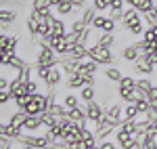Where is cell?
Here are the masks:
<instances>
[{
  "label": "cell",
  "instance_id": "836d02e7",
  "mask_svg": "<svg viewBox=\"0 0 157 149\" xmlns=\"http://www.w3.org/2000/svg\"><path fill=\"white\" fill-rule=\"evenodd\" d=\"M34 69H36V78H40L42 82L48 78V74H50V69L52 67H46V65H34Z\"/></svg>",
  "mask_w": 157,
  "mask_h": 149
},
{
  "label": "cell",
  "instance_id": "f546056e",
  "mask_svg": "<svg viewBox=\"0 0 157 149\" xmlns=\"http://www.w3.org/2000/svg\"><path fill=\"white\" fill-rule=\"evenodd\" d=\"M153 86H155V84H153L149 78H145V76H143V78H136V88H140V90L147 92V95H149V90H151Z\"/></svg>",
  "mask_w": 157,
  "mask_h": 149
},
{
  "label": "cell",
  "instance_id": "f907efd6",
  "mask_svg": "<svg viewBox=\"0 0 157 149\" xmlns=\"http://www.w3.org/2000/svg\"><path fill=\"white\" fill-rule=\"evenodd\" d=\"M149 130H155V132H157V120H153V122H151V128H149Z\"/></svg>",
  "mask_w": 157,
  "mask_h": 149
},
{
  "label": "cell",
  "instance_id": "816d5d0a",
  "mask_svg": "<svg viewBox=\"0 0 157 149\" xmlns=\"http://www.w3.org/2000/svg\"><path fill=\"white\" fill-rule=\"evenodd\" d=\"M13 2H15V4H17L19 9H21V6H25V2H23V0H13Z\"/></svg>",
  "mask_w": 157,
  "mask_h": 149
},
{
  "label": "cell",
  "instance_id": "6da1fadb",
  "mask_svg": "<svg viewBox=\"0 0 157 149\" xmlns=\"http://www.w3.org/2000/svg\"><path fill=\"white\" fill-rule=\"evenodd\" d=\"M88 57L94 59L97 63H101V65H115V57H113V53H111L109 46L92 44V46H88Z\"/></svg>",
  "mask_w": 157,
  "mask_h": 149
},
{
  "label": "cell",
  "instance_id": "277c9868",
  "mask_svg": "<svg viewBox=\"0 0 157 149\" xmlns=\"http://www.w3.org/2000/svg\"><path fill=\"white\" fill-rule=\"evenodd\" d=\"M105 113H107V105L98 103L97 99L90 101V103H86V118H88V122L97 124V122L103 118V116H105Z\"/></svg>",
  "mask_w": 157,
  "mask_h": 149
},
{
  "label": "cell",
  "instance_id": "7c38bea8",
  "mask_svg": "<svg viewBox=\"0 0 157 149\" xmlns=\"http://www.w3.org/2000/svg\"><path fill=\"white\" fill-rule=\"evenodd\" d=\"M17 74H19V72H17ZM17 74L11 78V86H9V92L13 95V99H17V97H21V95H27V90H25V82Z\"/></svg>",
  "mask_w": 157,
  "mask_h": 149
},
{
  "label": "cell",
  "instance_id": "ba28073f",
  "mask_svg": "<svg viewBox=\"0 0 157 149\" xmlns=\"http://www.w3.org/2000/svg\"><path fill=\"white\" fill-rule=\"evenodd\" d=\"M65 57H69V59H75V61L88 59V44H84V42L69 44V49H67V53H65Z\"/></svg>",
  "mask_w": 157,
  "mask_h": 149
},
{
  "label": "cell",
  "instance_id": "f6af8a7d",
  "mask_svg": "<svg viewBox=\"0 0 157 149\" xmlns=\"http://www.w3.org/2000/svg\"><path fill=\"white\" fill-rule=\"evenodd\" d=\"M9 86H11V78L0 74V90H9Z\"/></svg>",
  "mask_w": 157,
  "mask_h": 149
},
{
  "label": "cell",
  "instance_id": "9f6ffc18",
  "mask_svg": "<svg viewBox=\"0 0 157 149\" xmlns=\"http://www.w3.org/2000/svg\"><path fill=\"white\" fill-rule=\"evenodd\" d=\"M155 149H157V147H155Z\"/></svg>",
  "mask_w": 157,
  "mask_h": 149
},
{
  "label": "cell",
  "instance_id": "ee69618b",
  "mask_svg": "<svg viewBox=\"0 0 157 149\" xmlns=\"http://www.w3.org/2000/svg\"><path fill=\"white\" fill-rule=\"evenodd\" d=\"M97 147L98 149H117V143H111L109 139H105V141H101V143H98Z\"/></svg>",
  "mask_w": 157,
  "mask_h": 149
},
{
  "label": "cell",
  "instance_id": "7bdbcfd3",
  "mask_svg": "<svg viewBox=\"0 0 157 149\" xmlns=\"http://www.w3.org/2000/svg\"><path fill=\"white\" fill-rule=\"evenodd\" d=\"M109 17H111L113 21H121V17H124V9H109Z\"/></svg>",
  "mask_w": 157,
  "mask_h": 149
},
{
  "label": "cell",
  "instance_id": "9c48e42d",
  "mask_svg": "<svg viewBox=\"0 0 157 149\" xmlns=\"http://www.w3.org/2000/svg\"><path fill=\"white\" fill-rule=\"evenodd\" d=\"M107 120L109 122H113L115 126L121 124V120H124V103H113V105H109L107 107Z\"/></svg>",
  "mask_w": 157,
  "mask_h": 149
},
{
  "label": "cell",
  "instance_id": "4fadbf2b",
  "mask_svg": "<svg viewBox=\"0 0 157 149\" xmlns=\"http://www.w3.org/2000/svg\"><path fill=\"white\" fill-rule=\"evenodd\" d=\"M98 65H101V63H97L94 59H90V57H88V59H82L80 65H78V74H80V76L97 74V72H98Z\"/></svg>",
  "mask_w": 157,
  "mask_h": 149
},
{
  "label": "cell",
  "instance_id": "bcb514c9",
  "mask_svg": "<svg viewBox=\"0 0 157 149\" xmlns=\"http://www.w3.org/2000/svg\"><path fill=\"white\" fill-rule=\"evenodd\" d=\"M9 38H11V34H4V32H0V50L9 46Z\"/></svg>",
  "mask_w": 157,
  "mask_h": 149
},
{
  "label": "cell",
  "instance_id": "db71d44e",
  "mask_svg": "<svg viewBox=\"0 0 157 149\" xmlns=\"http://www.w3.org/2000/svg\"><path fill=\"white\" fill-rule=\"evenodd\" d=\"M155 4H157V0H155Z\"/></svg>",
  "mask_w": 157,
  "mask_h": 149
},
{
  "label": "cell",
  "instance_id": "60d3db41",
  "mask_svg": "<svg viewBox=\"0 0 157 149\" xmlns=\"http://www.w3.org/2000/svg\"><path fill=\"white\" fill-rule=\"evenodd\" d=\"M151 128V120H136V132H147Z\"/></svg>",
  "mask_w": 157,
  "mask_h": 149
},
{
  "label": "cell",
  "instance_id": "681fc988",
  "mask_svg": "<svg viewBox=\"0 0 157 149\" xmlns=\"http://www.w3.org/2000/svg\"><path fill=\"white\" fill-rule=\"evenodd\" d=\"M71 2H73V6H75V9H82V11L88 6V4H86V0H71Z\"/></svg>",
  "mask_w": 157,
  "mask_h": 149
},
{
  "label": "cell",
  "instance_id": "cb8c5ba5",
  "mask_svg": "<svg viewBox=\"0 0 157 149\" xmlns=\"http://www.w3.org/2000/svg\"><path fill=\"white\" fill-rule=\"evenodd\" d=\"M132 88H136V78L134 76H124L117 82V90H132Z\"/></svg>",
  "mask_w": 157,
  "mask_h": 149
},
{
  "label": "cell",
  "instance_id": "5b68a950",
  "mask_svg": "<svg viewBox=\"0 0 157 149\" xmlns=\"http://www.w3.org/2000/svg\"><path fill=\"white\" fill-rule=\"evenodd\" d=\"M155 67H157V65H153V63L149 61V59H145L143 55H140V57H138V59L132 63V69H134L138 76H145V78H149V76L155 74Z\"/></svg>",
  "mask_w": 157,
  "mask_h": 149
},
{
  "label": "cell",
  "instance_id": "7dc6e473",
  "mask_svg": "<svg viewBox=\"0 0 157 149\" xmlns=\"http://www.w3.org/2000/svg\"><path fill=\"white\" fill-rule=\"evenodd\" d=\"M145 118H147V120H151V122H153V120H157V107H153V105H151V107H149V112L145 113Z\"/></svg>",
  "mask_w": 157,
  "mask_h": 149
},
{
  "label": "cell",
  "instance_id": "ffe728a7",
  "mask_svg": "<svg viewBox=\"0 0 157 149\" xmlns=\"http://www.w3.org/2000/svg\"><path fill=\"white\" fill-rule=\"evenodd\" d=\"M143 13H138L134 6H128V9H124V17H121V23H124V27H128V25L132 23L136 17H140Z\"/></svg>",
  "mask_w": 157,
  "mask_h": 149
},
{
  "label": "cell",
  "instance_id": "d590c367",
  "mask_svg": "<svg viewBox=\"0 0 157 149\" xmlns=\"http://www.w3.org/2000/svg\"><path fill=\"white\" fill-rule=\"evenodd\" d=\"M143 19L149 27H155L157 25V13L155 11H149V13H143Z\"/></svg>",
  "mask_w": 157,
  "mask_h": 149
},
{
  "label": "cell",
  "instance_id": "9a60e30c",
  "mask_svg": "<svg viewBox=\"0 0 157 149\" xmlns=\"http://www.w3.org/2000/svg\"><path fill=\"white\" fill-rule=\"evenodd\" d=\"M42 113L40 116H27V120H25L23 124V130L25 132H38L40 128H42Z\"/></svg>",
  "mask_w": 157,
  "mask_h": 149
},
{
  "label": "cell",
  "instance_id": "e0dca14e",
  "mask_svg": "<svg viewBox=\"0 0 157 149\" xmlns=\"http://www.w3.org/2000/svg\"><path fill=\"white\" fill-rule=\"evenodd\" d=\"M113 42H115V32H98L97 40H94V44L98 46H113Z\"/></svg>",
  "mask_w": 157,
  "mask_h": 149
},
{
  "label": "cell",
  "instance_id": "8d00e7d4",
  "mask_svg": "<svg viewBox=\"0 0 157 149\" xmlns=\"http://www.w3.org/2000/svg\"><path fill=\"white\" fill-rule=\"evenodd\" d=\"M32 9L34 11H44V9H50V0H32Z\"/></svg>",
  "mask_w": 157,
  "mask_h": 149
},
{
  "label": "cell",
  "instance_id": "ac0fdd59",
  "mask_svg": "<svg viewBox=\"0 0 157 149\" xmlns=\"http://www.w3.org/2000/svg\"><path fill=\"white\" fill-rule=\"evenodd\" d=\"M67 34V25L63 19L59 17H55L52 21H50V36H65Z\"/></svg>",
  "mask_w": 157,
  "mask_h": 149
},
{
  "label": "cell",
  "instance_id": "8992f818",
  "mask_svg": "<svg viewBox=\"0 0 157 149\" xmlns=\"http://www.w3.org/2000/svg\"><path fill=\"white\" fill-rule=\"evenodd\" d=\"M115 23L109 15H97V19L92 21V29L97 32H115Z\"/></svg>",
  "mask_w": 157,
  "mask_h": 149
},
{
  "label": "cell",
  "instance_id": "7a4b0ae2",
  "mask_svg": "<svg viewBox=\"0 0 157 149\" xmlns=\"http://www.w3.org/2000/svg\"><path fill=\"white\" fill-rule=\"evenodd\" d=\"M147 49V42L140 38V40H136V42H132V44H128V46H124L120 53V57L124 59V61H128V63H134L140 55H143V50Z\"/></svg>",
  "mask_w": 157,
  "mask_h": 149
},
{
  "label": "cell",
  "instance_id": "74e56055",
  "mask_svg": "<svg viewBox=\"0 0 157 149\" xmlns=\"http://www.w3.org/2000/svg\"><path fill=\"white\" fill-rule=\"evenodd\" d=\"M86 27H90V25H86L82 19H73V23H71V27H69V29H71V32H75V34H82Z\"/></svg>",
  "mask_w": 157,
  "mask_h": 149
},
{
  "label": "cell",
  "instance_id": "3957f363",
  "mask_svg": "<svg viewBox=\"0 0 157 149\" xmlns=\"http://www.w3.org/2000/svg\"><path fill=\"white\" fill-rule=\"evenodd\" d=\"M48 109V101H46V95H42V92H36V95H32V101L27 103V107H25L23 112L27 116H40V113H44Z\"/></svg>",
  "mask_w": 157,
  "mask_h": 149
},
{
  "label": "cell",
  "instance_id": "83f0119b",
  "mask_svg": "<svg viewBox=\"0 0 157 149\" xmlns=\"http://www.w3.org/2000/svg\"><path fill=\"white\" fill-rule=\"evenodd\" d=\"M46 112L52 113V116H57V118H63V116H67V107H65L63 103H50Z\"/></svg>",
  "mask_w": 157,
  "mask_h": 149
},
{
  "label": "cell",
  "instance_id": "5bb4252c",
  "mask_svg": "<svg viewBox=\"0 0 157 149\" xmlns=\"http://www.w3.org/2000/svg\"><path fill=\"white\" fill-rule=\"evenodd\" d=\"M61 82H63V74H61V69H57V65L50 69V74H48V78L44 80V86L46 88H57V86H61Z\"/></svg>",
  "mask_w": 157,
  "mask_h": 149
},
{
  "label": "cell",
  "instance_id": "7402d4cb",
  "mask_svg": "<svg viewBox=\"0 0 157 149\" xmlns=\"http://www.w3.org/2000/svg\"><path fill=\"white\" fill-rule=\"evenodd\" d=\"M25 120H27V113L23 109H17V112H13L9 116V124H15V126H23Z\"/></svg>",
  "mask_w": 157,
  "mask_h": 149
},
{
  "label": "cell",
  "instance_id": "11a10c76",
  "mask_svg": "<svg viewBox=\"0 0 157 149\" xmlns=\"http://www.w3.org/2000/svg\"><path fill=\"white\" fill-rule=\"evenodd\" d=\"M117 149H120V147H117Z\"/></svg>",
  "mask_w": 157,
  "mask_h": 149
},
{
  "label": "cell",
  "instance_id": "8fae6325",
  "mask_svg": "<svg viewBox=\"0 0 157 149\" xmlns=\"http://www.w3.org/2000/svg\"><path fill=\"white\" fill-rule=\"evenodd\" d=\"M115 130H117V126L107 120V122H103V124H98L97 128H94V137H97V141L101 143V141L109 139V135H111V132H115Z\"/></svg>",
  "mask_w": 157,
  "mask_h": 149
},
{
  "label": "cell",
  "instance_id": "b9f144b4",
  "mask_svg": "<svg viewBox=\"0 0 157 149\" xmlns=\"http://www.w3.org/2000/svg\"><path fill=\"white\" fill-rule=\"evenodd\" d=\"M13 101V95L9 90H0V107H4V105H9Z\"/></svg>",
  "mask_w": 157,
  "mask_h": 149
},
{
  "label": "cell",
  "instance_id": "d6a6232c",
  "mask_svg": "<svg viewBox=\"0 0 157 149\" xmlns=\"http://www.w3.org/2000/svg\"><path fill=\"white\" fill-rule=\"evenodd\" d=\"M63 105H65L67 109H73V107H78V105H80V99H78L75 95H69V92H67V95L63 97Z\"/></svg>",
  "mask_w": 157,
  "mask_h": 149
},
{
  "label": "cell",
  "instance_id": "1f68e13d",
  "mask_svg": "<svg viewBox=\"0 0 157 149\" xmlns=\"http://www.w3.org/2000/svg\"><path fill=\"white\" fill-rule=\"evenodd\" d=\"M48 34H50V21L40 19V23H38V38H46Z\"/></svg>",
  "mask_w": 157,
  "mask_h": 149
},
{
  "label": "cell",
  "instance_id": "d6986e66",
  "mask_svg": "<svg viewBox=\"0 0 157 149\" xmlns=\"http://www.w3.org/2000/svg\"><path fill=\"white\" fill-rule=\"evenodd\" d=\"M126 29H128L132 36H143V34H145V19H143V15H140V17H136V19H134Z\"/></svg>",
  "mask_w": 157,
  "mask_h": 149
},
{
  "label": "cell",
  "instance_id": "4dcf8cb0",
  "mask_svg": "<svg viewBox=\"0 0 157 149\" xmlns=\"http://www.w3.org/2000/svg\"><path fill=\"white\" fill-rule=\"evenodd\" d=\"M42 124H44V128H52V126L59 124V118L52 116V113H48V112H44L42 113Z\"/></svg>",
  "mask_w": 157,
  "mask_h": 149
},
{
  "label": "cell",
  "instance_id": "c3c4849f",
  "mask_svg": "<svg viewBox=\"0 0 157 149\" xmlns=\"http://www.w3.org/2000/svg\"><path fill=\"white\" fill-rule=\"evenodd\" d=\"M94 84H97V78H94V74L84 76V86H94Z\"/></svg>",
  "mask_w": 157,
  "mask_h": 149
},
{
  "label": "cell",
  "instance_id": "603a6c76",
  "mask_svg": "<svg viewBox=\"0 0 157 149\" xmlns=\"http://www.w3.org/2000/svg\"><path fill=\"white\" fill-rule=\"evenodd\" d=\"M65 86H67V88H82V86H84V76H80V74L67 76V80H65Z\"/></svg>",
  "mask_w": 157,
  "mask_h": 149
},
{
  "label": "cell",
  "instance_id": "484cf974",
  "mask_svg": "<svg viewBox=\"0 0 157 149\" xmlns=\"http://www.w3.org/2000/svg\"><path fill=\"white\" fill-rule=\"evenodd\" d=\"M94 97H97V90H94V86H82V88H80V99L84 101V103L94 101Z\"/></svg>",
  "mask_w": 157,
  "mask_h": 149
},
{
  "label": "cell",
  "instance_id": "52a82bcc",
  "mask_svg": "<svg viewBox=\"0 0 157 149\" xmlns=\"http://www.w3.org/2000/svg\"><path fill=\"white\" fill-rule=\"evenodd\" d=\"M46 40H48L50 49L55 50L57 55H61V57H65V53H67V49H69V42H67V38L65 36H46Z\"/></svg>",
  "mask_w": 157,
  "mask_h": 149
},
{
  "label": "cell",
  "instance_id": "2e32d148",
  "mask_svg": "<svg viewBox=\"0 0 157 149\" xmlns=\"http://www.w3.org/2000/svg\"><path fill=\"white\" fill-rule=\"evenodd\" d=\"M103 76L107 78L109 82H113V84H117L121 78H124V74H121V69L117 67V65H105V69H103Z\"/></svg>",
  "mask_w": 157,
  "mask_h": 149
},
{
  "label": "cell",
  "instance_id": "e575fe53",
  "mask_svg": "<svg viewBox=\"0 0 157 149\" xmlns=\"http://www.w3.org/2000/svg\"><path fill=\"white\" fill-rule=\"evenodd\" d=\"M92 6H94L98 13H105V11L111 9V0H92Z\"/></svg>",
  "mask_w": 157,
  "mask_h": 149
},
{
  "label": "cell",
  "instance_id": "f1b7e54d",
  "mask_svg": "<svg viewBox=\"0 0 157 149\" xmlns=\"http://www.w3.org/2000/svg\"><path fill=\"white\" fill-rule=\"evenodd\" d=\"M138 113H140V112L136 109L134 103H126V105H124V118H126V120H136Z\"/></svg>",
  "mask_w": 157,
  "mask_h": 149
},
{
  "label": "cell",
  "instance_id": "f35d334b",
  "mask_svg": "<svg viewBox=\"0 0 157 149\" xmlns=\"http://www.w3.org/2000/svg\"><path fill=\"white\" fill-rule=\"evenodd\" d=\"M38 86H40V84H38V80H34V78H32V80H27V82H25V90H27V95H36V92H40Z\"/></svg>",
  "mask_w": 157,
  "mask_h": 149
},
{
  "label": "cell",
  "instance_id": "d4e9b609",
  "mask_svg": "<svg viewBox=\"0 0 157 149\" xmlns=\"http://www.w3.org/2000/svg\"><path fill=\"white\" fill-rule=\"evenodd\" d=\"M17 21V13L13 9H0V23H15Z\"/></svg>",
  "mask_w": 157,
  "mask_h": 149
},
{
  "label": "cell",
  "instance_id": "f5cc1de1",
  "mask_svg": "<svg viewBox=\"0 0 157 149\" xmlns=\"http://www.w3.org/2000/svg\"><path fill=\"white\" fill-rule=\"evenodd\" d=\"M19 149H36V147H32V145H21V143H19Z\"/></svg>",
  "mask_w": 157,
  "mask_h": 149
},
{
  "label": "cell",
  "instance_id": "ab89813d",
  "mask_svg": "<svg viewBox=\"0 0 157 149\" xmlns=\"http://www.w3.org/2000/svg\"><path fill=\"white\" fill-rule=\"evenodd\" d=\"M134 105H136V109H138L140 113H147V112H149V107H151V101H149V99H140V101H136Z\"/></svg>",
  "mask_w": 157,
  "mask_h": 149
},
{
  "label": "cell",
  "instance_id": "30bf717a",
  "mask_svg": "<svg viewBox=\"0 0 157 149\" xmlns=\"http://www.w3.org/2000/svg\"><path fill=\"white\" fill-rule=\"evenodd\" d=\"M115 143L120 149H136V137L128 132H115Z\"/></svg>",
  "mask_w": 157,
  "mask_h": 149
},
{
  "label": "cell",
  "instance_id": "4316f807",
  "mask_svg": "<svg viewBox=\"0 0 157 149\" xmlns=\"http://www.w3.org/2000/svg\"><path fill=\"white\" fill-rule=\"evenodd\" d=\"M73 11H75V6H73L71 0H63L59 6H57V13H59L61 17H67V15H71Z\"/></svg>",
  "mask_w": 157,
  "mask_h": 149
},
{
  "label": "cell",
  "instance_id": "44dd1931",
  "mask_svg": "<svg viewBox=\"0 0 157 149\" xmlns=\"http://www.w3.org/2000/svg\"><path fill=\"white\" fill-rule=\"evenodd\" d=\"M97 15H98V11L94 6H86L84 11H82V15H80V19H82L86 25H92V21L97 19Z\"/></svg>",
  "mask_w": 157,
  "mask_h": 149
}]
</instances>
